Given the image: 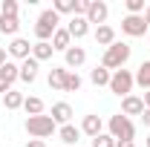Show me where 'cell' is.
Returning a JSON list of instances; mask_svg holds the SVG:
<instances>
[{"instance_id": "1", "label": "cell", "mask_w": 150, "mask_h": 147, "mask_svg": "<svg viewBox=\"0 0 150 147\" xmlns=\"http://www.w3.org/2000/svg\"><path fill=\"white\" fill-rule=\"evenodd\" d=\"M127 61H130V46L121 43V40H115L112 46H107V52H104V58H101V66L110 69V72H115V69H124Z\"/></svg>"}, {"instance_id": "2", "label": "cell", "mask_w": 150, "mask_h": 147, "mask_svg": "<svg viewBox=\"0 0 150 147\" xmlns=\"http://www.w3.org/2000/svg\"><path fill=\"white\" fill-rule=\"evenodd\" d=\"M58 23H61V15H58L55 9H43L40 18H38V23H35V37L49 43L52 35H55V29H58Z\"/></svg>"}, {"instance_id": "3", "label": "cell", "mask_w": 150, "mask_h": 147, "mask_svg": "<svg viewBox=\"0 0 150 147\" xmlns=\"http://www.w3.org/2000/svg\"><path fill=\"white\" fill-rule=\"evenodd\" d=\"M58 130V124L52 121V115H29L26 118V133L32 136V139H49L52 133Z\"/></svg>"}, {"instance_id": "4", "label": "cell", "mask_w": 150, "mask_h": 147, "mask_svg": "<svg viewBox=\"0 0 150 147\" xmlns=\"http://www.w3.org/2000/svg\"><path fill=\"white\" fill-rule=\"evenodd\" d=\"M110 136L115 139V141H133L136 139V127H133V121L124 115V112H115V115H110Z\"/></svg>"}, {"instance_id": "5", "label": "cell", "mask_w": 150, "mask_h": 147, "mask_svg": "<svg viewBox=\"0 0 150 147\" xmlns=\"http://www.w3.org/2000/svg\"><path fill=\"white\" fill-rule=\"evenodd\" d=\"M133 72L130 69H115L110 78V92H115V95H121V98H127V95H133Z\"/></svg>"}, {"instance_id": "6", "label": "cell", "mask_w": 150, "mask_h": 147, "mask_svg": "<svg viewBox=\"0 0 150 147\" xmlns=\"http://www.w3.org/2000/svg\"><path fill=\"white\" fill-rule=\"evenodd\" d=\"M121 32H124V35H130V37H144V35L150 32V26L144 23L142 15H127V18L121 20Z\"/></svg>"}, {"instance_id": "7", "label": "cell", "mask_w": 150, "mask_h": 147, "mask_svg": "<svg viewBox=\"0 0 150 147\" xmlns=\"http://www.w3.org/2000/svg\"><path fill=\"white\" fill-rule=\"evenodd\" d=\"M107 15H110V6H107L104 0H90V9H87V23H98V26H104Z\"/></svg>"}, {"instance_id": "8", "label": "cell", "mask_w": 150, "mask_h": 147, "mask_svg": "<svg viewBox=\"0 0 150 147\" xmlns=\"http://www.w3.org/2000/svg\"><path fill=\"white\" fill-rule=\"evenodd\" d=\"M6 52L12 58H18V61H26V58H32V43L26 37H12V43H9Z\"/></svg>"}, {"instance_id": "9", "label": "cell", "mask_w": 150, "mask_h": 147, "mask_svg": "<svg viewBox=\"0 0 150 147\" xmlns=\"http://www.w3.org/2000/svg\"><path fill=\"white\" fill-rule=\"evenodd\" d=\"M52 121L55 124H72V107L67 104V101H58V104H52Z\"/></svg>"}, {"instance_id": "10", "label": "cell", "mask_w": 150, "mask_h": 147, "mask_svg": "<svg viewBox=\"0 0 150 147\" xmlns=\"http://www.w3.org/2000/svg\"><path fill=\"white\" fill-rule=\"evenodd\" d=\"M121 112L130 118V115H142L144 112V101H142V95H127V98H121Z\"/></svg>"}, {"instance_id": "11", "label": "cell", "mask_w": 150, "mask_h": 147, "mask_svg": "<svg viewBox=\"0 0 150 147\" xmlns=\"http://www.w3.org/2000/svg\"><path fill=\"white\" fill-rule=\"evenodd\" d=\"M64 61H67V69H78V66H84V61H87L84 46H69V49L64 52Z\"/></svg>"}, {"instance_id": "12", "label": "cell", "mask_w": 150, "mask_h": 147, "mask_svg": "<svg viewBox=\"0 0 150 147\" xmlns=\"http://www.w3.org/2000/svg\"><path fill=\"white\" fill-rule=\"evenodd\" d=\"M101 127H104V121H101V115H84V121H81V133L84 136H90V139H95V136H101Z\"/></svg>"}, {"instance_id": "13", "label": "cell", "mask_w": 150, "mask_h": 147, "mask_svg": "<svg viewBox=\"0 0 150 147\" xmlns=\"http://www.w3.org/2000/svg\"><path fill=\"white\" fill-rule=\"evenodd\" d=\"M0 78H3V81H6V87L12 90V84H15V81H20V64L6 61V64L0 66Z\"/></svg>"}, {"instance_id": "14", "label": "cell", "mask_w": 150, "mask_h": 147, "mask_svg": "<svg viewBox=\"0 0 150 147\" xmlns=\"http://www.w3.org/2000/svg\"><path fill=\"white\" fill-rule=\"evenodd\" d=\"M49 43H52V49H61V52H67V49L72 46V35L67 32V26H58V29H55V35H52V40H49Z\"/></svg>"}, {"instance_id": "15", "label": "cell", "mask_w": 150, "mask_h": 147, "mask_svg": "<svg viewBox=\"0 0 150 147\" xmlns=\"http://www.w3.org/2000/svg\"><path fill=\"white\" fill-rule=\"evenodd\" d=\"M67 32H69L75 40L87 37V35H90V23H87V18H72L69 23H67Z\"/></svg>"}, {"instance_id": "16", "label": "cell", "mask_w": 150, "mask_h": 147, "mask_svg": "<svg viewBox=\"0 0 150 147\" xmlns=\"http://www.w3.org/2000/svg\"><path fill=\"white\" fill-rule=\"evenodd\" d=\"M38 66H40V64H38L35 58L20 61V81H23V84H32V81L38 78Z\"/></svg>"}, {"instance_id": "17", "label": "cell", "mask_w": 150, "mask_h": 147, "mask_svg": "<svg viewBox=\"0 0 150 147\" xmlns=\"http://www.w3.org/2000/svg\"><path fill=\"white\" fill-rule=\"evenodd\" d=\"M95 43H98V46H112V43H115V29L107 26V23L98 26V29H95Z\"/></svg>"}, {"instance_id": "18", "label": "cell", "mask_w": 150, "mask_h": 147, "mask_svg": "<svg viewBox=\"0 0 150 147\" xmlns=\"http://www.w3.org/2000/svg\"><path fill=\"white\" fill-rule=\"evenodd\" d=\"M133 81H136L144 92L150 90V61H142V64H139V69H136V75H133Z\"/></svg>"}, {"instance_id": "19", "label": "cell", "mask_w": 150, "mask_h": 147, "mask_svg": "<svg viewBox=\"0 0 150 147\" xmlns=\"http://www.w3.org/2000/svg\"><path fill=\"white\" fill-rule=\"evenodd\" d=\"M52 52H55V49H52V43H46V40L32 43V58H35L38 64H40V61H49V58H52Z\"/></svg>"}, {"instance_id": "20", "label": "cell", "mask_w": 150, "mask_h": 147, "mask_svg": "<svg viewBox=\"0 0 150 147\" xmlns=\"http://www.w3.org/2000/svg\"><path fill=\"white\" fill-rule=\"evenodd\" d=\"M23 101H26V95L18 92V90H9L6 95H3V107H6V110H20Z\"/></svg>"}, {"instance_id": "21", "label": "cell", "mask_w": 150, "mask_h": 147, "mask_svg": "<svg viewBox=\"0 0 150 147\" xmlns=\"http://www.w3.org/2000/svg\"><path fill=\"white\" fill-rule=\"evenodd\" d=\"M67 66H52L49 69V87L52 90H64V81H67Z\"/></svg>"}, {"instance_id": "22", "label": "cell", "mask_w": 150, "mask_h": 147, "mask_svg": "<svg viewBox=\"0 0 150 147\" xmlns=\"http://www.w3.org/2000/svg\"><path fill=\"white\" fill-rule=\"evenodd\" d=\"M78 139H81V127H75V124H64L61 127V141L64 144H78Z\"/></svg>"}, {"instance_id": "23", "label": "cell", "mask_w": 150, "mask_h": 147, "mask_svg": "<svg viewBox=\"0 0 150 147\" xmlns=\"http://www.w3.org/2000/svg\"><path fill=\"white\" fill-rule=\"evenodd\" d=\"M110 78H112V72L104 69V66H95L93 72H90V81H93L95 87H110Z\"/></svg>"}, {"instance_id": "24", "label": "cell", "mask_w": 150, "mask_h": 147, "mask_svg": "<svg viewBox=\"0 0 150 147\" xmlns=\"http://www.w3.org/2000/svg\"><path fill=\"white\" fill-rule=\"evenodd\" d=\"M18 29H20V20L18 18H6V15H0V35H18Z\"/></svg>"}, {"instance_id": "25", "label": "cell", "mask_w": 150, "mask_h": 147, "mask_svg": "<svg viewBox=\"0 0 150 147\" xmlns=\"http://www.w3.org/2000/svg\"><path fill=\"white\" fill-rule=\"evenodd\" d=\"M23 110L29 112V115H43V101H40L38 95H29V98L23 101Z\"/></svg>"}, {"instance_id": "26", "label": "cell", "mask_w": 150, "mask_h": 147, "mask_svg": "<svg viewBox=\"0 0 150 147\" xmlns=\"http://www.w3.org/2000/svg\"><path fill=\"white\" fill-rule=\"evenodd\" d=\"M81 84H84L81 75L69 69V72H67V81H64V92H78V90H81Z\"/></svg>"}, {"instance_id": "27", "label": "cell", "mask_w": 150, "mask_h": 147, "mask_svg": "<svg viewBox=\"0 0 150 147\" xmlns=\"http://www.w3.org/2000/svg\"><path fill=\"white\" fill-rule=\"evenodd\" d=\"M52 9H55L58 15H69V12L75 15V0H55Z\"/></svg>"}, {"instance_id": "28", "label": "cell", "mask_w": 150, "mask_h": 147, "mask_svg": "<svg viewBox=\"0 0 150 147\" xmlns=\"http://www.w3.org/2000/svg\"><path fill=\"white\" fill-rule=\"evenodd\" d=\"M0 15L18 18V0H3V3H0Z\"/></svg>"}, {"instance_id": "29", "label": "cell", "mask_w": 150, "mask_h": 147, "mask_svg": "<svg viewBox=\"0 0 150 147\" xmlns=\"http://www.w3.org/2000/svg\"><path fill=\"white\" fill-rule=\"evenodd\" d=\"M93 147H115V139H112L110 133H101V136L93 139Z\"/></svg>"}, {"instance_id": "30", "label": "cell", "mask_w": 150, "mask_h": 147, "mask_svg": "<svg viewBox=\"0 0 150 147\" xmlns=\"http://www.w3.org/2000/svg\"><path fill=\"white\" fill-rule=\"evenodd\" d=\"M127 15H144V0H124Z\"/></svg>"}, {"instance_id": "31", "label": "cell", "mask_w": 150, "mask_h": 147, "mask_svg": "<svg viewBox=\"0 0 150 147\" xmlns=\"http://www.w3.org/2000/svg\"><path fill=\"white\" fill-rule=\"evenodd\" d=\"M87 9H90V0H75V15L72 18H87Z\"/></svg>"}, {"instance_id": "32", "label": "cell", "mask_w": 150, "mask_h": 147, "mask_svg": "<svg viewBox=\"0 0 150 147\" xmlns=\"http://www.w3.org/2000/svg\"><path fill=\"white\" fill-rule=\"evenodd\" d=\"M26 147H46V141H40V139H32V141H26Z\"/></svg>"}, {"instance_id": "33", "label": "cell", "mask_w": 150, "mask_h": 147, "mask_svg": "<svg viewBox=\"0 0 150 147\" xmlns=\"http://www.w3.org/2000/svg\"><path fill=\"white\" fill-rule=\"evenodd\" d=\"M142 121H144V127H150V110L142 112Z\"/></svg>"}, {"instance_id": "34", "label": "cell", "mask_w": 150, "mask_h": 147, "mask_svg": "<svg viewBox=\"0 0 150 147\" xmlns=\"http://www.w3.org/2000/svg\"><path fill=\"white\" fill-rule=\"evenodd\" d=\"M142 101H144V110H150V90L144 92V95H142Z\"/></svg>"}, {"instance_id": "35", "label": "cell", "mask_w": 150, "mask_h": 147, "mask_svg": "<svg viewBox=\"0 0 150 147\" xmlns=\"http://www.w3.org/2000/svg\"><path fill=\"white\" fill-rule=\"evenodd\" d=\"M6 55H9V52H6V49H3V46H0V66H3V64H6V61H9V58H6Z\"/></svg>"}, {"instance_id": "36", "label": "cell", "mask_w": 150, "mask_h": 147, "mask_svg": "<svg viewBox=\"0 0 150 147\" xmlns=\"http://www.w3.org/2000/svg\"><path fill=\"white\" fill-rule=\"evenodd\" d=\"M142 18H144V23L150 26V6H144V15H142Z\"/></svg>"}, {"instance_id": "37", "label": "cell", "mask_w": 150, "mask_h": 147, "mask_svg": "<svg viewBox=\"0 0 150 147\" xmlns=\"http://www.w3.org/2000/svg\"><path fill=\"white\" fill-rule=\"evenodd\" d=\"M6 92H9V87H6V81L0 78V95H6Z\"/></svg>"}, {"instance_id": "38", "label": "cell", "mask_w": 150, "mask_h": 147, "mask_svg": "<svg viewBox=\"0 0 150 147\" xmlns=\"http://www.w3.org/2000/svg\"><path fill=\"white\" fill-rule=\"evenodd\" d=\"M115 147H136L133 141H115Z\"/></svg>"}, {"instance_id": "39", "label": "cell", "mask_w": 150, "mask_h": 147, "mask_svg": "<svg viewBox=\"0 0 150 147\" xmlns=\"http://www.w3.org/2000/svg\"><path fill=\"white\" fill-rule=\"evenodd\" d=\"M144 147H150V136H147V144H144Z\"/></svg>"}, {"instance_id": "40", "label": "cell", "mask_w": 150, "mask_h": 147, "mask_svg": "<svg viewBox=\"0 0 150 147\" xmlns=\"http://www.w3.org/2000/svg\"><path fill=\"white\" fill-rule=\"evenodd\" d=\"M147 43H150V32H147Z\"/></svg>"}]
</instances>
